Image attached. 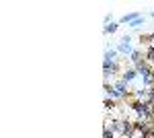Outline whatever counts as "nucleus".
<instances>
[{
	"label": "nucleus",
	"mask_w": 154,
	"mask_h": 138,
	"mask_svg": "<svg viewBox=\"0 0 154 138\" xmlns=\"http://www.w3.org/2000/svg\"><path fill=\"white\" fill-rule=\"evenodd\" d=\"M146 62L154 64V46H150L148 50H146Z\"/></svg>",
	"instance_id": "nucleus-10"
},
{
	"label": "nucleus",
	"mask_w": 154,
	"mask_h": 138,
	"mask_svg": "<svg viewBox=\"0 0 154 138\" xmlns=\"http://www.w3.org/2000/svg\"><path fill=\"white\" fill-rule=\"evenodd\" d=\"M136 79H138V70H136V68H125L123 72H121V81H125L128 85L134 82Z\"/></svg>",
	"instance_id": "nucleus-5"
},
{
	"label": "nucleus",
	"mask_w": 154,
	"mask_h": 138,
	"mask_svg": "<svg viewBox=\"0 0 154 138\" xmlns=\"http://www.w3.org/2000/svg\"><path fill=\"white\" fill-rule=\"evenodd\" d=\"M138 17H140V12H128V14H123V17L119 19V25H125V23L130 25V23H134Z\"/></svg>",
	"instance_id": "nucleus-7"
},
{
	"label": "nucleus",
	"mask_w": 154,
	"mask_h": 138,
	"mask_svg": "<svg viewBox=\"0 0 154 138\" xmlns=\"http://www.w3.org/2000/svg\"><path fill=\"white\" fill-rule=\"evenodd\" d=\"M144 23H146V17H144V14H140V17H138L134 23H130V27H131V29H140Z\"/></svg>",
	"instance_id": "nucleus-9"
},
{
	"label": "nucleus",
	"mask_w": 154,
	"mask_h": 138,
	"mask_svg": "<svg viewBox=\"0 0 154 138\" xmlns=\"http://www.w3.org/2000/svg\"><path fill=\"white\" fill-rule=\"evenodd\" d=\"M140 43H152V33H142L140 35Z\"/></svg>",
	"instance_id": "nucleus-11"
},
{
	"label": "nucleus",
	"mask_w": 154,
	"mask_h": 138,
	"mask_svg": "<svg viewBox=\"0 0 154 138\" xmlns=\"http://www.w3.org/2000/svg\"><path fill=\"white\" fill-rule=\"evenodd\" d=\"M117 52L119 54H125V56H131L134 54V47H131V35H123L117 43Z\"/></svg>",
	"instance_id": "nucleus-1"
},
{
	"label": "nucleus",
	"mask_w": 154,
	"mask_h": 138,
	"mask_svg": "<svg viewBox=\"0 0 154 138\" xmlns=\"http://www.w3.org/2000/svg\"><path fill=\"white\" fill-rule=\"evenodd\" d=\"M117 47H111V50H105V60H103V66L107 64H113V62H117Z\"/></svg>",
	"instance_id": "nucleus-4"
},
{
	"label": "nucleus",
	"mask_w": 154,
	"mask_h": 138,
	"mask_svg": "<svg viewBox=\"0 0 154 138\" xmlns=\"http://www.w3.org/2000/svg\"><path fill=\"white\" fill-rule=\"evenodd\" d=\"M136 70H138V76H142V81L154 74V70L150 68V64H148V62H142V64H138V66H136Z\"/></svg>",
	"instance_id": "nucleus-3"
},
{
	"label": "nucleus",
	"mask_w": 154,
	"mask_h": 138,
	"mask_svg": "<svg viewBox=\"0 0 154 138\" xmlns=\"http://www.w3.org/2000/svg\"><path fill=\"white\" fill-rule=\"evenodd\" d=\"M117 72H119V62H113V64L103 66V79H105V82H109V79H113Z\"/></svg>",
	"instance_id": "nucleus-2"
},
{
	"label": "nucleus",
	"mask_w": 154,
	"mask_h": 138,
	"mask_svg": "<svg viewBox=\"0 0 154 138\" xmlns=\"http://www.w3.org/2000/svg\"><path fill=\"white\" fill-rule=\"evenodd\" d=\"M130 60L134 62V66H138V64H142V62H146V54H144L142 50H134V54L130 56Z\"/></svg>",
	"instance_id": "nucleus-6"
},
{
	"label": "nucleus",
	"mask_w": 154,
	"mask_h": 138,
	"mask_svg": "<svg viewBox=\"0 0 154 138\" xmlns=\"http://www.w3.org/2000/svg\"><path fill=\"white\" fill-rule=\"evenodd\" d=\"M123 138H134V136H123Z\"/></svg>",
	"instance_id": "nucleus-14"
},
{
	"label": "nucleus",
	"mask_w": 154,
	"mask_h": 138,
	"mask_svg": "<svg viewBox=\"0 0 154 138\" xmlns=\"http://www.w3.org/2000/svg\"><path fill=\"white\" fill-rule=\"evenodd\" d=\"M117 29H119V23H109V25L103 27V33H105V35H113Z\"/></svg>",
	"instance_id": "nucleus-8"
},
{
	"label": "nucleus",
	"mask_w": 154,
	"mask_h": 138,
	"mask_svg": "<svg viewBox=\"0 0 154 138\" xmlns=\"http://www.w3.org/2000/svg\"><path fill=\"white\" fill-rule=\"evenodd\" d=\"M152 41H154V33H152Z\"/></svg>",
	"instance_id": "nucleus-15"
},
{
	"label": "nucleus",
	"mask_w": 154,
	"mask_h": 138,
	"mask_svg": "<svg viewBox=\"0 0 154 138\" xmlns=\"http://www.w3.org/2000/svg\"><path fill=\"white\" fill-rule=\"evenodd\" d=\"M117 107V101L115 99H105V109L109 111V109H115Z\"/></svg>",
	"instance_id": "nucleus-12"
},
{
	"label": "nucleus",
	"mask_w": 154,
	"mask_h": 138,
	"mask_svg": "<svg viewBox=\"0 0 154 138\" xmlns=\"http://www.w3.org/2000/svg\"><path fill=\"white\" fill-rule=\"evenodd\" d=\"M150 17H152V19H154V11H152V14H150Z\"/></svg>",
	"instance_id": "nucleus-13"
}]
</instances>
